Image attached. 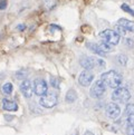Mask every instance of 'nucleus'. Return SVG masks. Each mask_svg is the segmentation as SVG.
<instances>
[{
	"label": "nucleus",
	"mask_w": 134,
	"mask_h": 135,
	"mask_svg": "<svg viewBox=\"0 0 134 135\" xmlns=\"http://www.w3.org/2000/svg\"><path fill=\"white\" fill-rule=\"evenodd\" d=\"M65 99H66L67 103H74L75 100L77 99V94H76V91L74 89H69L67 91Z\"/></svg>",
	"instance_id": "nucleus-14"
},
{
	"label": "nucleus",
	"mask_w": 134,
	"mask_h": 135,
	"mask_svg": "<svg viewBox=\"0 0 134 135\" xmlns=\"http://www.w3.org/2000/svg\"><path fill=\"white\" fill-rule=\"evenodd\" d=\"M58 99H57V96L55 94H46L44 96H41L39 99V103L41 106H44L46 108H51L57 104Z\"/></svg>",
	"instance_id": "nucleus-6"
},
{
	"label": "nucleus",
	"mask_w": 134,
	"mask_h": 135,
	"mask_svg": "<svg viewBox=\"0 0 134 135\" xmlns=\"http://www.w3.org/2000/svg\"><path fill=\"white\" fill-rule=\"evenodd\" d=\"M134 114V104H128L125 107V115H133Z\"/></svg>",
	"instance_id": "nucleus-19"
},
{
	"label": "nucleus",
	"mask_w": 134,
	"mask_h": 135,
	"mask_svg": "<svg viewBox=\"0 0 134 135\" xmlns=\"http://www.w3.org/2000/svg\"><path fill=\"white\" fill-rule=\"evenodd\" d=\"M84 135H94L92 132H89V131H86L85 133H84Z\"/></svg>",
	"instance_id": "nucleus-26"
},
{
	"label": "nucleus",
	"mask_w": 134,
	"mask_h": 135,
	"mask_svg": "<svg viewBox=\"0 0 134 135\" xmlns=\"http://www.w3.org/2000/svg\"><path fill=\"white\" fill-rule=\"evenodd\" d=\"M34 91L35 94L38 96H44L47 94V84L44 79H40V78H37L35 81H34Z\"/></svg>",
	"instance_id": "nucleus-7"
},
{
	"label": "nucleus",
	"mask_w": 134,
	"mask_h": 135,
	"mask_svg": "<svg viewBox=\"0 0 134 135\" xmlns=\"http://www.w3.org/2000/svg\"><path fill=\"white\" fill-rule=\"evenodd\" d=\"M121 8H122V10H124L125 12H127V13H130V15H132V16H134V10L133 9L128 6V4H126V3H123L122 6H121Z\"/></svg>",
	"instance_id": "nucleus-18"
},
{
	"label": "nucleus",
	"mask_w": 134,
	"mask_h": 135,
	"mask_svg": "<svg viewBox=\"0 0 134 135\" xmlns=\"http://www.w3.org/2000/svg\"><path fill=\"white\" fill-rule=\"evenodd\" d=\"M105 90H106V85L104 84V81L102 79L96 80L95 83L92 85L90 87V96L94 98H100L103 97L105 94Z\"/></svg>",
	"instance_id": "nucleus-5"
},
{
	"label": "nucleus",
	"mask_w": 134,
	"mask_h": 135,
	"mask_svg": "<svg viewBox=\"0 0 134 135\" xmlns=\"http://www.w3.org/2000/svg\"><path fill=\"white\" fill-rule=\"evenodd\" d=\"M118 25H121L123 28H125V30L128 32H134V21H131L128 19L125 18H121L117 21Z\"/></svg>",
	"instance_id": "nucleus-12"
},
{
	"label": "nucleus",
	"mask_w": 134,
	"mask_h": 135,
	"mask_svg": "<svg viewBox=\"0 0 134 135\" xmlns=\"http://www.w3.org/2000/svg\"><path fill=\"white\" fill-rule=\"evenodd\" d=\"M51 6H54V3H51V1H49V4H48V8H52Z\"/></svg>",
	"instance_id": "nucleus-27"
},
{
	"label": "nucleus",
	"mask_w": 134,
	"mask_h": 135,
	"mask_svg": "<svg viewBox=\"0 0 134 135\" xmlns=\"http://www.w3.org/2000/svg\"><path fill=\"white\" fill-rule=\"evenodd\" d=\"M86 46H87V48L90 51H93L94 54H96V55L105 56V54H106V52H104L102 49H100V47L98 46V44H95V42H88Z\"/></svg>",
	"instance_id": "nucleus-13"
},
{
	"label": "nucleus",
	"mask_w": 134,
	"mask_h": 135,
	"mask_svg": "<svg viewBox=\"0 0 134 135\" xmlns=\"http://www.w3.org/2000/svg\"><path fill=\"white\" fill-rule=\"evenodd\" d=\"M94 80V75L93 73H90L89 70H84L82 74L79 75L78 77V81H79V84L82 85V86H89L90 84H92V81Z\"/></svg>",
	"instance_id": "nucleus-9"
},
{
	"label": "nucleus",
	"mask_w": 134,
	"mask_h": 135,
	"mask_svg": "<svg viewBox=\"0 0 134 135\" xmlns=\"http://www.w3.org/2000/svg\"><path fill=\"white\" fill-rule=\"evenodd\" d=\"M98 46L100 47V49H102L104 52H108V51H112V45H109L107 44V42H105V41H100L98 42Z\"/></svg>",
	"instance_id": "nucleus-15"
},
{
	"label": "nucleus",
	"mask_w": 134,
	"mask_h": 135,
	"mask_svg": "<svg viewBox=\"0 0 134 135\" xmlns=\"http://www.w3.org/2000/svg\"><path fill=\"white\" fill-rule=\"evenodd\" d=\"M115 31L118 33L119 36H124V35H126V32H127V31L125 30V28H123L121 25H118V23L115 26Z\"/></svg>",
	"instance_id": "nucleus-17"
},
{
	"label": "nucleus",
	"mask_w": 134,
	"mask_h": 135,
	"mask_svg": "<svg viewBox=\"0 0 134 135\" xmlns=\"http://www.w3.org/2000/svg\"><path fill=\"white\" fill-rule=\"evenodd\" d=\"M7 7V0H0V10H3Z\"/></svg>",
	"instance_id": "nucleus-23"
},
{
	"label": "nucleus",
	"mask_w": 134,
	"mask_h": 135,
	"mask_svg": "<svg viewBox=\"0 0 134 135\" xmlns=\"http://www.w3.org/2000/svg\"><path fill=\"white\" fill-rule=\"evenodd\" d=\"M127 126H134V114L133 115H128L127 119H126Z\"/></svg>",
	"instance_id": "nucleus-21"
},
{
	"label": "nucleus",
	"mask_w": 134,
	"mask_h": 135,
	"mask_svg": "<svg viewBox=\"0 0 134 135\" xmlns=\"http://www.w3.org/2000/svg\"><path fill=\"white\" fill-rule=\"evenodd\" d=\"M127 134L134 135V126H127Z\"/></svg>",
	"instance_id": "nucleus-24"
},
{
	"label": "nucleus",
	"mask_w": 134,
	"mask_h": 135,
	"mask_svg": "<svg viewBox=\"0 0 134 135\" xmlns=\"http://www.w3.org/2000/svg\"><path fill=\"white\" fill-rule=\"evenodd\" d=\"M100 79L104 84L111 88H117L122 84V76L115 70H108L100 75Z\"/></svg>",
	"instance_id": "nucleus-1"
},
{
	"label": "nucleus",
	"mask_w": 134,
	"mask_h": 135,
	"mask_svg": "<svg viewBox=\"0 0 134 135\" xmlns=\"http://www.w3.org/2000/svg\"><path fill=\"white\" fill-rule=\"evenodd\" d=\"M99 38L102 39L103 41L107 42L109 45H117L119 42V39H121V36L115 31V30H112V29H106V30H103L102 32L99 33Z\"/></svg>",
	"instance_id": "nucleus-2"
},
{
	"label": "nucleus",
	"mask_w": 134,
	"mask_h": 135,
	"mask_svg": "<svg viewBox=\"0 0 134 135\" xmlns=\"http://www.w3.org/2000/svg\"><path fill=\"white\" fill-rule=\"evenodd\" d=\"M131 98V93L125 87H117L112 93L113 102L116 103H125Z\"/></svg>",
	"instance_id": "nucleus-4"
},
{
	"label": "nucleus",
	"mask_w": 134,
	"mask_h": 135,
	"mask_svg": "<svg viewBox=\"0 0 134 135\" xmlns=\"http://www.w3.org/2000/svg\"><path fill=\"white\" fill-rule=\"evenodd\" d=\"M117 61L121 64L122 66H125L127 62V57L125 55H118L117 56Z\"/></svg>",
	"instance_id": "nucleus-20"
},
{
	"label": "nucleus",
	"mask_w": 134,
	"mask_h": 135,
	"mask_svg": "<svg viewBox=\"0 0 134 135\" xmlns=\"http://www.w3.org/2000/svg\"><path fill=\"white\" fill-rule=\"evenodd\" d=\"M50 85L55 88H58L59 85H58V80H57V78H55V77H50Z\"/></svg>",
	"instance_id": "nucleus-22"
},
{
	"label": "nucleus",
	"mask_w": 134,
	"mask_h": 135,
	"mask_svg": "<svg viewBox=\"0 0 134 135\" xmlns=\"http://www.w3.org/2000/svg\"><path fill=\"white\" fill-rule=\"evenodd\" d=\"M106 115L109 117V118H113L115 119L119 116V114H121V108H119V106L115 103H109L107 106H106Z\"/></svg>",
	"instance_id": "nucleus-8"
},
{
	"label": "nucleus",
	"mask_w": 134,
	"mask_h": 135,
	"mask_svg": "<svg viewBox=\"0 0 134 135\" xmlns=\"http://www.w3.org/2000/svg\"><path fill=\"white\" fill-rule=\"evenodd\" d=\"M20 90L25 97L29 98V97H31V95L34 93V86L29 80H23L20 84Z\"/></svg>",
	"instance_id": "nucleus-10"
},
{
	"label": "nucleus",
	"mask_w": 134,
	"mask_h": 135,
	"mask_svg": "<svg viewBox=\"0 0 134 135\" xmlns=\"http://www.w3.org/2000/svg\"><path fill=\"white\" fill-rule=\"evenodd\" d=\"M80 65H82L86 70H90L95 68L96 66H98L99 68L105 67V61L99 59V58H92V57H82L79 60Z\"/></svg>",
	"instance_id": "nucleus-3"
},
{
	"label": "nucleus",
	"mask_w": 134,
	"mask_h": 135,
	"mask_svg": "<svg viewBox=\"0 0 134 135\" xmlns=\"http://www.w3.org/2000/svg\"><path fill=\"white\" fill-rule=\"evenodd\" d=\"M17 29L20 30V31H22V30L26 29V26H25V25H18V26H17Z\"/></svg>",
	"instance_id": "nucleus-25"
},
{
	"label": "nucleus",
	"mask_w": 134,
	"mask_h": 135,
	"mask_svg": "<svg viewBox=\"0 0 134 135\" xmlns=\"http://www.w3.org/2000/svg\"><path fill=\"white\" fill-rule=\"evenodd\" d=\"M2 93L6 95H10L12 93V85L10 83H6L2 86Z\"/></svg>",
	"instance_id": "nucleus-16"
},
{
	"label": "nucleus",
	"mask_w": 134,
	"mask_h": 135,
	"mask_svg": "<svg viewBox=\"0 0 134 135\" xmlns=\"http://www.w3.org/2000/svg\"><path fill=\"white\" fill-rule=\"evenodd\" d=\"M2 107L4 110H7V112H16L18 109V105L16 102H13V100L3 99L2 100Z\"/></svg>",
	"instance_id": "nucleus-11"
}]
</instances>
